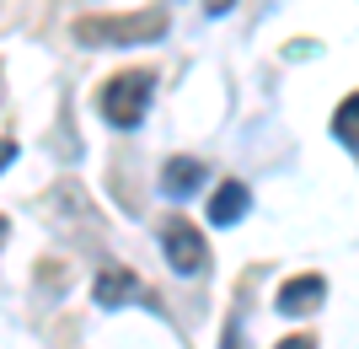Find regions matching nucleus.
I'll use <instances>...</instances> for the list:
<instances>
[{
	"mask_svg": "<svg viewBox=\"0 0 359 349\" xmlns=\"http://www.w3.org/2000/svg\"><path fill=\"white\" fill-rule=\"evenodd\" d=\"M247 204H252V194H247V183H220L215 188V199H210V220L215 226H236L241 215H247Z\"/></svg>",
	"mask_w": 359,
	"mask_h": 349,
	"instance_id": "nucleus-6",
	"label": "nucleus"
},
{
	"mask_svg": "<svg viewBox=\"0 0 359 349\" xmlns=\"http://www.w3.org/2000/svg\"><path fill=\"white\" fill-rule=\"evenodd\" d=\"M11 156H16V140H0V167H11Z\"/></svg>",
	"mask_w": 359,
	"mask_h": 349,
	"instance_id": "nucleus-11",
	"label": "nucleus"
},
{
	"mask_svg": "<svg viewBox=\"0 0 359 349\" xmlns=\"http://www.w3.org/2000/svg\"><path fill=\"white\" fill-rule=\"evenodd\" d=\"M129 301H145V285H140L123 263H107V269L97 274V306L113 312V306H129Z\"/></svg>",
	"mask_w": 359,
	"mask_h": 349,
	"instance_id": "nucleus-5",
	"label": "nucleus"
},
{
	"mask_svg": "<svg viewBox=\"0 0 359 349\" xmlns=\"http://www.w3.org/2000/svg\"><path fill=\"white\" fill-rule=\"evenodd\" d=\"M6 231H11V220H6V215H0V242H6Z\"/></svg>",
	"mask_w": 359,
	"mask_h": 349,
	"instance_id": "nucleus-13",
	"label": "nucleus"
},
{
	"mask_svg": "<svg viewBox=\"0 0 359 349\" xmlns=\"http://www.w3.org/2000/svg\"><path fill=\"white\" fill-rule=\"evenodd\" d=\"M273 349H316V338L311 334H290V338H279Z\"/></svg>",
	"mask_w": 359,
	"mask_h": 349,
	"instance_id": "nucleus-9",
	"label": "nucleus"
},
{
	"mask_svg": "<svg viewBox=\"0 0 359 349\" xmlns=\"http://www.w3.org/2000/svg\"><path fill=\"white\" fill-rule=\"evenodd\" d=\"M198 183H204V162H194V156H172V162H166V172H161V188H166L172 199H188Z\"/></svg>",
	"mask_w": 359,
	"mask_h": 349,
	"instance_id": "nucleus-7",
	"label": "nucleus"
},
{
	"mask_svg": "<svg viewBox=\"0 0 359 349\" xmlns=\"http://www.w3.org/2000/svg\"><path fill=\"white\" fill-rule=\"evenodd\" d=\"M332 135H338V140L348 145V151L359 156V91L338 103V113H332Z\"/></svg>",
	"mask_w": 359,
	"mask_h": 349,
	"instance_id": "nucleus-8",
	"label": "nucleus"
},
{
	"mask_svg": "<svg viewBox=\"0 0 359 349\" xmlns=\"http://www.w3.org/2000/svg\"><path fill=\"white\" fill-rule=\"evenodd\" d=\"M327 301V279H322V274H295V279H285V285H279V312H285V317H306V312H316V306Z\"/></svg>",
	"mask_w": 359,
	"mask_h": 349,
	"instance_id": "nucleus-4",
	"label": "nucleus"
},
{
	"mask_svg": "<svg viewBox=\"0 0 359 349\" xmlns=\"http://www.w3.org/2000/svg\"><path fill=\"white\" fill-rule=\"evenodd\" d=\"M225 349H241V328H236V322L225 328Z\"/></svg>",
	"mask_w": 359,
	"mask_h": 349,
	"instance_id": "nucleus-12",
	"label": "nucleus"
},
{
	"mask_svg": "<svg viewBox=\"0 0 359 349\" xmlns=\"http://www.w3.org/2000/svg\"><path fill=\"white\" fill-rule=\"evenodd\" d=\"M150 70H123V76L102 81V91H97V113H102L113 129H140V119H145L150 107Z\"/></svg>",
	"mask_w": 359,
	"mask_h": 349,
	"instance_id": "nucleus-2",
	"label": "nucleus"
},
{
	"mask_svg": "<svg viewBox=\"0 0 359 349\" xmlns=\"http://www.w3.org/2000/svg\"><path fill=\"white\" fill-rule=\"evenodd\" d=\"M161 247H166V263L177 274H204L210 269V247H204V237L194 231L188 215H166L161 220Z\"/></svg>",
	"mask_w": 359,
	"mask_h": 349,
	"instance_id": "nucleus-3",
	"label": "nucleus"
},
{
	"mask_svg": "<svg viewBox=\"0 0 359 349\" xmlns=\"http://www.w3.org/2000/svg\"><path fill=\"white\" fill-rule=\"evenodd\" d=\"M231 6H236V0H204V11H210V16H225Z\"/></svg>",
	"mask_w": 359,
	"mask_h": 349,
	"instance_id": "nucleus-10",
	"label": "nucleus"
},
{
	"mask_svg": "<svg viewBox=\"0 0 359 349\" xmlns=\"http://www.w3.org/2000/svg\"><path fill=\"white\" fill-rule=\"evenodd\" d=\"M161 32H166V11H129V16H81L70 38L81 48H135V44H156Z\"/></svg>",
	"mask_w": 359,
	"mask_h": 349,
	"instance_id": "nucleus-1",
	"label": "nucleus"
}]
</instances>
